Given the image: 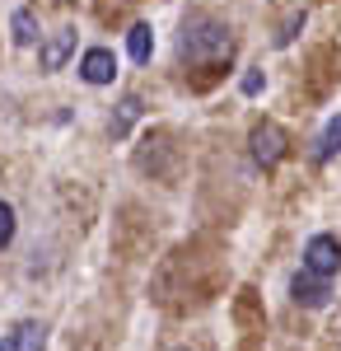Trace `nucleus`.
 Wrapping results in <instances>:
<instances>
[{
  "label": "nucleus",
  "instance_id": "obj_1",
  "mask_svg": "<svg viewBox=\"0 0 341 351\" xmlns=\"http://www.w3.org/2000/svg\"><path fill=\"white\" fill-rule=\"evenodd\" d=\"M234 47V38H229V28L220 24V19H206V14H197V19H187L183 24V38H178V52L192 61V66H210V61H225Z\"/></svg>",
  "mask_w": 341,
  "mask_h": 351
},
{
  "label": "nucleus",
  "instance_id": "obj_2",
  "mask_svg": "<svg viewBox=\"0 0 341 351\" xmlns=\"http://www.w3.org/2000/svg\"><path fill=\"white\" fill-rule=\"evenodd\" d=\"M304 271H314L323 281H332L341 271V243L337 234H314V239L304 243Z\"/></svg>",
  "mask_w": 341,
  "mask_h": 351
},
{
  "label": "nucleus",
  "instance_id": "obj_3",
  "mask_svg": "<svg viewBox=\"0 0 341 351\" xmlns=\"http://www.w3.org/2000/svg\"><path fill=\"white\" fill-rule=\"evenodd\" d=\"M286 132L276 127V122H262V127H253V136H248V150H253V160L262 164V169H276V164L286 160Z\"/></svg>",
  "mask_w": 341,
  "mask_h": 351
},
{
  "label": "nucleus",
  "instance_id": "obj_4",
  "mask_svg": "<svg viewBox=\"0 0 341 351\" xmlns=\"http://www.w3.org/2000/svg\"><path fill=\"white\" fill-rule=\"evenodd\" d=\"M75 43H79V28H75V24L56 28L52 38L38 47V66H42V71H61V66L75 56Z\"/></svg>",
  "mask_w": 341,
  "mask_h": 351
},
{
  "label": "nucleus",
  "instance_id": "obj_5",
  "mask_svg": "<svg viewBox=\"0 0 341 351\" xmlns=\"http://www.w3.org/2000/svg\"><path fill=\"white\" fill-rule=\"evenodd\" d=\"M290 295H294V304H304V309H323L327 300H332V286L323 281V276H314V271H294V281H290Z\"/></svg>",
  "mask_w": 341,
  "mask_h": 351
},
{
  "label": "nucleus",
  "instance_id": "obj_6",
  "mask_svg": "<svg viewBox=\"0 0 341 351\" xmlns=\"http://www.w3.org/2000/svg\"><path fill=\"white\" fill-rule=\"evenodd\" d=\"M112 75H117V56L108 47H89L79 56V80L84 84H112Z\"/></svg>",
  "mask_w": 341,
  "mask_h": 351
},
{
  "label": "nucleus",
  "instance_id": "obj_7",
  "mask_svg": "<svg viewBox=\"0 0 341 351\" xmlns=\"http://www.w3.org/2000/svg\"><path fill=\"white\" fill-rule=\"evenodd\" d=\"M10 33H14V43L19 47H33L38 43V10H14V19H10Z\"/></svg>",
  "mask_w": 341,
  "mask_h": 351
},
{
  "label": "nucleus",
  "instance_id": "obj_8",
  "mask_svg": "<svg viewBox=\"0 0 341 351\" xmlns=\"http://www.w3.org/2000/svg\"><path fill=\"white\" fill-rule=\"evenodd\" d=\"M10 347L14 351H42L47 347V328L42 324H19L14 332H10Z\"/></svg>",
  "mask_w": 341,
  "mask_h": 351
},
{
  "label": "nucleus",
  "instance_id": "obj_9",
  "mask_svg": "<svg viewBox=\"0 0 341 351\" xmlns=\"http://www.w3.org/2000/svg\"><path fill=\"white\" fill-rule=\"evenodd\" d=\"M127 52H131V61H150V52H155V28L136 24L131 33H127Z\"/></svg>",
  "mask_w": 341,
  "mask_h": 351
},
{
  "label": "nucleus",
  "instance_id": "obj_10",
  "mask_svg": "<svg viewBox=\"0 0 341 351\" xmlns=\"http://www.w3.org/2000/svg\"><path fill=\"white\" fill-rule=\"evenodd\" d=\"M332 155H341V112L327 117V127H323V136H318L314 160H332Z\"/></svg>",
  "mask_w": 341,
  "mask_h": 351
},
{
  "label": "nucleus",
  "instance_id": "obj_11",
  "mask_svg": "<svg viewBox=\"0 0 341 351\" xmlns=\"http://www.w3.org/2000/svg\"><path fill=\"white\" fill-rule=\"evenodd\" d=\"M136 117H140V99H122L117 117H112V136H127V127H131Z\"/></svg>",
  "mask_w": 341,
  "mask_h": 351
},
{
  "label": "nucleus",
  "instance_id": "obj_12",
  "mask_svg": "<svg viewBox=\"0 0 341 351\" xmlns=\"http://www.w3.org/2000/svg\"><path fill=\"white\" fill-rule=\"evenodd\" d=\"M14 239V206L10 202H0V248Z\"/></svg>",
  "mask_w": 341,
  "mask_h": 351
},
{
  "label": "nucleus",
  "instance_id": "obj_13",
  "mask_svg": "<svg viewBox=\"0 0 341 351\" xmlns=\"http://www.w3.org/2000/svg\"><path fill=\"white\" fill-rule=\"evenodd\" d=\"M262 71H248V75H243V84H238V89H243V94H257V89H262Z\"/></svg>",
  "mask_w": 341,
  "mask_h": 351
},
{
  "label": "nucleus",
  "instance_id": "obj_14",
  "mask_svg": "<svg viewBox=\"0 0 341 351\" xmlns=\"http://www.w3.org/2000/svg\"><path fill=\"white\" fill-rule=\"evenodd\" d=\"M299 28H304V14H294V19H290L286 24V33H281V38H276V43H281V47H286L290 38H294V33H299Z\"/></svg>",
  "mask_w": 341,
  "mask_h": 351
}]
</instances>
